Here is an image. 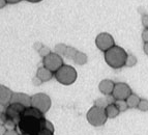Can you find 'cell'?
<instances>
[{"mask_svg":"<svg viewBox=\"0 0 148 135\" xmlns=\"http://www.w3.org/2000/svg\"><path fill=\"white\" fill-rule=\"evenodd\" d=\"M54 76V74L53 72H51L50 70H48L47 68H45V66H40L37 69L36 72V77L40 79L42 82H47V81L51 80Z\"/></svg>","mask_w":148,"mask_h":135,"instance_id":"obj_13","label":"cell"},{"mask_svg":"<svg viewBox=\"0 0 148 135\" xmlns=\"http://www.w3.org/2000/svg\"><path fill=\"white\" fill-rule=\"evenodd\" d=\"M17 130L20 135H54V126L34 107H27L23 113Z\"/></svg>","mask_w":148,"mask_h":135,"instance_id":"obj_1","label":"cell"},{"mask_svg":"<svg viewBox=\"0 0 148 135\" xmlns=\"http://www.w3.org/2000/svg\"><path fill=\"white\" fill-rule=\"evenodd\" d=\"M10 103H20L25 107H31V97L23 93H14Z\"/></svg>","mask_w":148,"mask_h":135,"instance_id":"obj_11","label":"cell"},{"mask_svg":"<svg viewBox=\"0 0 148 135\" xmlns=\"http://www.w3.org/2000/svg\"><path fill=\"white\" fill-rule=\"evenodd\" d=\"M66 48L67 46L64 44H57L56 46H55V53H57L58 55H60V56H62V55H64L65 54V51H66Z\"/></svg>","mask_w":148,"mask_h":135,"instance_id":"obj_19","label":"cell"},{"mask_svg":"<svg viewBox=\"0 0 148 135\" xmlns=\"http://www.w3.org/2000/svg\"><path fill=\"white\" fill-rule=\"evenodd\" d=\"M95 45L101 51L107 52L115 46V43H114L113 37L110 33L101 32L95 37Z\"/></svg>","mask_w":148,"mask_h":135,"instance_id":"obj_8","label":"cell"},{"mask_svg":"<svg viewBox=\"0 0 148 135\" xmlns=\"http://www.w3.org/2000/svg\"><path fill=\"white\" fill-rule=\"evenodd\" d=\"M28 2H31V3H37V2H40L42 0H26Z\"/></svg>","mask_w":148,"mask_h":135,"instance_id":"obj_30","label":"cell"},{"mask_svg":"<svg viewBox=\"0 0 148 135\" xmlns=\"http://www.w3.org/2000/svg\"><path fill=\"white\" fill-rule=\"evenodd\" d=\"M136 64H137V58H136V57L134 56L133 54H128L127 58H126L125 66H128V68H132V66H134Z\"/></svg>","mask_w":148,"mask_h":135,"instance_id":"obj_20","label":"cell"},{"mask_svg":"<svg viewBox=\"0 0 148 135\" xmlns=\"http://www.w3.org/2000/svg\"><path fill=\"white\" fill-rule=\"evenodd\" d=\"M51 99L48 95L44 93H35L31 97V106L36 108L42 113H46L51 108Z\"/></svg>","mask_w":148,"mask_h":135,"instance_id":"obj_5","label":"cell"},{"mask_svg":"<svg viewBox=\"0 0 148 135\" xmlns=\"http://www.w3.org/2000/svg\"><path fill=\"white\" fill-rule=\"evenodd\" d=\"M114 87H115V83L110 79H104L101 80L99 84V89L103 95L105 96H110L113 93Z\"/></svg>","mask_w":148,"mask_h":135,"instance_id":"obj_12","label":"cell"},{"mask_svg":"<svg viewBox=\"0 0 148 135\" xmlns=\"http://www.w3.org/2000/svg\"><path fill=\"white\" fill-rule=\"evenodd\" d=\"M128 54L123 48L119 46H114L110 50L105 52V60L112 69H121L125 66L126 58Z\"/></svg>","mask_w":148,"mask_h":135,"instance_id":"obj_2","label":"cell"},{"mask_svg":"<svg viewBox=\"0 0 148 135\" xmlns=\"http://www.w3.org/2000/svg\"><path fill=\"white\" fill-rule=\"evenodd\" d=\"M77 71L75 68L69 64H63L57 72L54 73V77L59 83L63 85H71L77 80Z\"/></svg>","mask_w":148,"mask_h":135,"instance_id":"obj_3","label":"cell"},{"mask_svg":"<svg viewBox=\"0 0 148 135\" xmlns=\"http://www.w3.org/2000/svg\"><path fill=\"white\" fill-rule=\"evenodd\" d=\"M138 109L141 111H148V100L141 99L140 103L138 105Z\"/></svg>","mask_w":148,"mask_h":135,"instance_id":"obj_21","label":"cell"},{"mask_svg":"<svg viewBox=\"0 0 148 135\" xmlns=\"http://www.w3.org/2000/svg\"><path fill=\"white\" fill-rule=\"evenodd\" d=\"M38 53H40V55L42 57V58H45L46 56H48L50 53H52L51 52V50H50V48L49 47H46V46H42V49L38 51Z\"/></svg>","mask_w":148,"mask_h":135,"instance_id":"obj_22","label":"cell"},{"mask_svg":"<svg viewBox=\"0 0 148 135\" xmlns=\"http://www.w3.org/2000/svg\"><path fill=\"white\" fill-rule=\"evenodd\" d=\"M114 103L117 106V108H118V110L120 111V112H124V111L127 110L128 106L125 100H116V101H114Z\"/></svg>","mask_w":148,"mask_h":135,"instance_id":"obj_18","label":"cell"},{"mask_svg":"<svg viewBox=\"0 0 148 135\" xmlns=\"http://www.w3.org/2000/svg\"><path fill=\"white\" fill-rule=\"evenodd\" d=\"M133 91L132 89L130 87V85L124 82H117L115 83V87H114L113 93H112V97L116 100H125L131 96Z\"/></svg>","mask_w":148,"mask_h":135,"instance_id":"obj_9","label":"cell"},{"mask_svg":"<svg viewBox=\"0 0 148 135\" xmlns=\"http://www.w3.org/2000/svg\"><path fill=\"white\" fill-rule=\"evenodd\" d=\"M87 60H88L87 55L81 51H78V53L76 54V56H75V58H74L75 64H79V66H83V64H85L87 62Z\"/></svg>","mask_w":148,"mask_h":135,"instance_id":"obj_16","label":"cell"},{"mask_svg":"<svg viewBox=\"0 0 148 135\" xmlns=\"http://www.w3.org/2000/svg\"><path fill=\"white\" fill-rule=\"evenodd\" d=\"M142 24H143L144 28H148V15L142 16Z\"/></svg>","mask_w":148,"mask_h":135,"instance_id":"obj_25","label":"cell"},{"mask_svg":"<svg viewBox=\"0 0 148 135\" xmlns=\"http://www.w3.org/2000/svg\"><path fill=\"white\" fill-rule=\"evenodd\" d=\"M42 82L37 78V77H35V78L33 79V84H34V85H40V84H42Z\"/></svg>","mask_w":148,"mask_h":135,"instance_id":"obj_26","label":"cell"},{"mask_svg":"<svg viewBox=\"0 0 148 135\" xmlns=\"http://www.w3.org/2000/svg\"><path fill=\"white\" fill-rule=\"evenodd\" d=\"M2 135H20V133L17 129H14V130H5Z\"/></svg>","mask_w":148,"mask_h":135,"instance_id":"obj_23","label":"cell"},{"mask_svg":"<svg viewBox=\"0 0 148 135\" xmlns=\"http://www.w3.org/2000/svg\"><path fill=\"white\" fill-rule=\"evenodd\" d=\"M105 110H106V114L109 118H116V116H118L119 113H120V111L118 110V108H117V106L115 105V103L109 104V105L105 108Z\"/></svg>","mask_w":148,"mask_h":135,"instance_id":"obj_14","label":"cell"},{"mask_svg":"<svg viewBox=\"0 0 148 135\" xmlns=\"http://www.w3.org/2000/svg\"><path fill=\"white\" fill-rule=\"evenodd\" d=\"M142 39H143L144 44L148 43V28H145L142 32Z\"/></svg>","mask_w":148,"mask_h":135,"instance_id":"obj_24","label":"cell"},{"mask_svg":"<svg viewBox=\"0 0 148 135\" xmlns=\"http://www.w3.org/2000/svg\"><path fill=\"white\" fill-rule=\"evenodd\" d=\"M6 3H8V2H6V1H5V0H1V4H0V8H2L3 6H4V5L6 4Z\"/></svg>","mask_w":148,"mask_h":135,"instance_id":"obj_31","label":"cell"},{"mask_svg":"<svg viewBox=\"0 0 148 135\" xmlns=\"http://www.w3.org/2000/svg\"><path fill=\"white\" fill-rule=\"evenodd\" d=\"M42 64H44L45 68H47L48 70L55 73L63 66V59L60 55H58L55 52H52L48 56L42 58Z\"/></svg>","mask_w":148,"mask_h":135,"instance_id":"obj_7","label":"cell"},{"mask_svg":"<svg viewBox=\"0 0 148 135\" xmlns=\"http://www.w3.org/2000/svg\"><path fill=\"white\" fill-rule=\"evenodd\" d=\"M12 95H14V93L8 87L4 85H0V104H1V107L4 106L6 108L10 105Z\"/></svg>","mask_w":148,"mask_h":135,"instance_id":"obj_10","label":"cell"},{"mask_svg":"<svg viewBox=\"0 0 148 135\" xmlns=\"http://www.w3.org/2000/svg\"><path fill=\"white\" fill-rule=\"evenodd\" d=\"M77 53H78V50H77L76 48L71 47V46H67L64 56L66 57L67 59H73V60H74V58H75V56H76Z\"/></svg>","mask_w":148,"mask_h":135,"instance_id":"obj_17","label":"cell"},{"mask_svg":"<svg viewBox=\"0 0 148 135\" xmlns=\"http://www.w3.org/2000/svg\"><path fill=\"white\" fill-rule=\"evenodd\" d=\"M140 101H141L140 97L137 96L136 93H132L131 96L126 99V103H127L128 108H138Z\"/></svg>","mask_w":148,"mask_h":135,"instance_id":"obj_15","label":"cell"},{"mask_svg":"<svg viewBox=\"0 0 148 135\" xmlns=\"http://www.w3.org/2000/svg\"><path fill=\"white\" fill-rule=\"evenodd\" d=\"M143 50H144V53H145L146 55H148V43H145V44H144Z\"/></svg>","mask_w":148,"mask_h":135,"instance_id":"obj_28","label":"cell"},{"mask_svg":"<svg viewBox=\"0 0 148 135\" xmlns=\"http://www.w3.org/2000/svg\"><path fill=\"white\" fill-rule=\"evenodd\" d=\"M5 1L8 3H10V4H16V3H19L22 0H5Z\"/></svg>","mask_w":148,"mask_h":135,"instance_id":"obj_27","label":"cell"},{"mask_svg":"<svg viewBox=\"0 0 148 135\" xmlns=\"http://www.w3.org/2000/svg\"><path fill=\"white\" fill-rule=\"evenodd\" d=\"M86 118L87 122L90 125L94 126V127H101V126L105 125L108 116L106 114L105 108L93 106L88 110V112L86 114Z\"/></svg>","mask_w":148,"mask_h":135,"instance_id":"obj_4","label":"cell"},{"mask_svg":"<svg viewBox=\"0 0 148 135\" xmlns=\"http://www.w3.org/2000/svg\"><path fill=\"white\" fill-rule=\"evenodd\" d=\"M22 135H25V134H22Z\"/></svg>","mask_w":148,"mask_h":135,"instance_id":"obj_32","label":"cell"},{"mask_svg":"<svg viewBox=\"0 0 148 135\" xmlns=\"http://www.w3.org/2000/svg\"><path fill=\"white\" fill-rule=\"evenodd\" d=\"M26 108L27 107H25L24 105H22V104H20V103H10L8 107L5 108L4 113L6 114V116H8L10 120H12V122L17 125V127H18V124L20 122L23 113L26 110Z\"/></svg>","mask_w":148,"mask_h":135,"instance_id":"obj_6","label":"cell"},{"mask_svg":"<svg viewBox=\"0 0 148 135\" xmlns=\"http://www.w3.org/2000/svg\"><path fill=\"white\" fill-rule=\"evenodd\" d=\"M34 47H35V49L37 50V51H40V49H42V45L40 44V43H36V44L34 45Z\"/></svg>","mask_w":148,"mask_h":135,"instance_id":"obj_29","label":"cell"}]
</instances>
